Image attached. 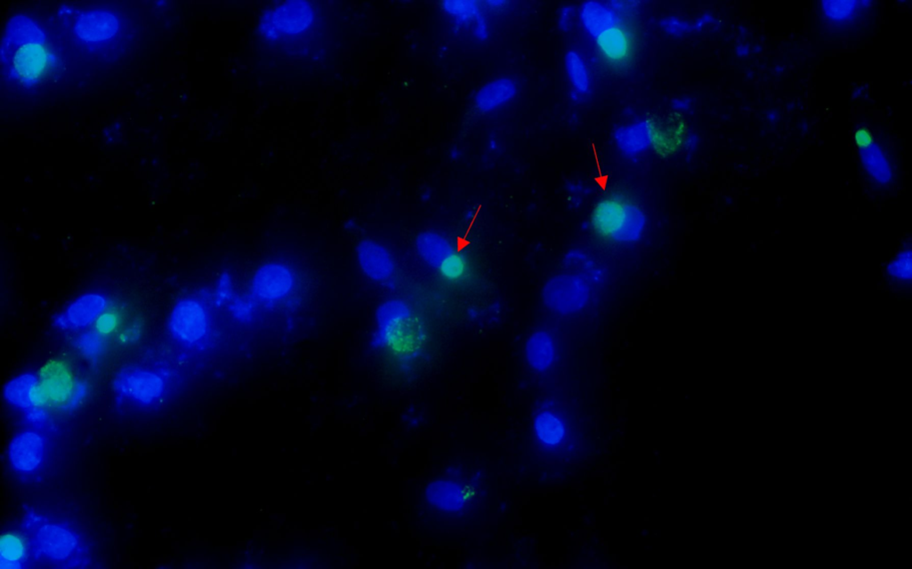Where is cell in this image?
<instances>
[{"instance_id": "6da1fadb", "label": "cell", "mask_w": 912, "mask_h": 569, "mask_svg": "<svg viewBox=\"0 0 912 569\" xmlns=\"http://www.w3.org/2000/svg\"><path fill=\"white\" fill-rule=\"evenodd\" d=\"M15 22L4 44L7 71L24 85L36 83L46 70L48 52L44 36L31 21Z\"/></svg>"}, {"instance_id": "7a4b0ae2", "label": "cell", "mask_w": 912, "mask_h": 569, "mask_svg": "<svg viewBox=\"0 0 912 569\" xmlns=\"http://www.w3.org/2000/svg\"><path fill=\"white\" fill-rule=\"evenodd\" d=\"M591 222L600 236L620 243L639 240L646 228L643 212L630 201L616 196L597 204Z\"/></svg>"}, {"instance_id": "3957f363", "label": "cell", "mask_w": 912, "mask_h": 569, "mask_svg": "<svg viewBox=\"0 0 912 569\" xmlns=\"http://www.w3.org/2000/svg\"><path fill=\"white\" fill-rule=\"evenodd\" d=\"M79 388L68 365L52 363L43 370L41 379H36L31 389V405L36 407L72 406L79 399Z\"/></svg>"}, {"instance_id": "277c9868", "label": "cell", "mask_w": 912, "mask_h": 569, "mask_svg": "<svg viewBox=\"0 0 912 569\" xmlns=\"http://www.w3.org/2000/svg\"><path fill=\"white\" fill-rule=\"evenodd\" d=\"M207 329V315L199 302L186 300L174 309L170 319V330L178 341L193 344L206 335Z\"/></svg>"}, {"instance_id": "5b68a950", "label": "cell", "mask_w": 912, "mask_h": 569, "mask_svg": "<svg viewBox=\"0 0 912 569\" xmlns=\"http://www.w3.org/2000/svg\"><path fill=\"white\" fill-rule=\"evenodd\" d=\"M587 298L583 283L576 277L561 276L553 280L547 286V302L553 309L569 312L582 308Z\"/></svg>"}, {"instance_id": "8992f818", "label": "cell", "mask_w": 912, "mask_h": 569, "mask_svg": "<svg viewBox=\"0 0 912 569\" xmlns=\"http://www.w3.org/2000/svg\"><path fill=\"white\" fill-rule=\"evenodd\" d=\"M117 386L124 395L150 403L163 392V381L155 373L142 370H128L117 378Z\"/></svg>"}, {"instance_id": "52a82bcc", "label": "cell", "mask_w": 912, "mask_h": 569, "mask_svg": "<svg viewBox=\"0 0 912 569\" xmlns=\"http://www.w3.org/2000/svg\"><path fill=\"white\" fill-rule=\"evenodd\" d=\"M599 51L610 65H625L634 51L633 37L629 30L621 26L605 29L597 38Z\"/></svg>"}, {"instance_id": "ba28073f", "label": "cell", "mask_w": 912, "mask_h": 569, "mask_svg": "<svg viewBox=\"0 0 912 569\" xmlns=\"http://www.w3.org/2000/svg\"><path fill=\"white\" fill-rule=\"evenodd\" d=\"M292 284L293 277L287 268L281 265L270 264L257 272L254 290L262 299L275 300L285 296Z\"/></svg>"}, {"instance_id": "9c48e42d", "label": "cell", "mask_w": 912, "mask_h": 569, "mask_svg": "<svg viewBox=\"0 0 912 569\" xmlns=\"http://www.w3.org/2000/svg\"><path fill=\"white\" fill-rule=\"evenodd\" d=\"M44 455V442L34 432H24L18 436L10 447L12 464L21 471L36 469Z\"/></svg>"}, {"instance_id": "30bf717a", "label": "cell", "mask_w": 912, "mask_h": 569, "mask_svg": "<svg viewBox=\"0 0 912 569\" xmlns=\"http://www.w3.org/2000/svg\"><path fill=\"white\" fill-rule=\"evenodd\" d=\"M107 301L99 294H89L76 301L56 322L62 328H80L94 322L105 310Z\"/></svg>"}, {"instance_id": "8fae6325", "label": "cell", "mask_w": 912, "mask_h": 569, "mask_svg": "<svg viewBox=\"0 0 912 569\" xmlns=\"http://www.w3.org/2000/svg\"><path fill=\"white\" fill-rule=\"evenodd\" d=\"M117 29V22L114 16L98 12L84 15L76 30L82 39L97 43L111 38Z\"/></svg>"}, {"instance_id": "7c38bea8", "label": "cell", "mask_w": 912, "mask_h": 569, "mask_svg": "<svg viewBox=\"0 0 912 569\" xmlns=\"http://www.w3.org/2000/svg\"><path fill=\"white\" fill-rule=\"evenodd\" d=\"M359 256L363 269L371 277L383 279L391 274V260L385 251L375 244L364 242L359 248Z\"/></svg>"}, {"instance_id": "4fadbf2b", "label": "cell", "mask_w": 912, "mask_h": 569, "mask_svg": "<svg viewBox=\"0 0 912 569\" xmlns=\"http://www.w3.org/2000/svg\"><path fill=\"white\" fill-rule=\"evenodd\" d=\"M526 353L528 360L533 368L538 371H545L553 364L554 345L552 339L546 333H536L528 341Z\"/></svg>"}, {"instance_id": "5bb4252c", "label": "cell", "mask_w": 912, "mask_h": 569, "mask_svg": "<svg viewBox=\"0 0 912 569\" xmlns=\"http://www.w3.org/2000/svg\"><path fill=\"white\" fill-rule=\"evenodd\" d=\"M535 428L540 441L552 447L560 445L566 435L563 421L551 412L540 413L536 419Z\"/></svg>"}, {"instance_id": "9a60e30c", "label": "cell", "mask_w": 912, "mask_h": 569, "mask_svg": "<svg viewBox=\"0 0 912 569\" xmlns=\"http://www.w3.org/2000/svg\"><path fill=\"white\" fill-rule=\"evenodd\" d=\"M36 381L33 375H25L11 382L6 395L11 401L23 407L31 406L30 393Z\"/></svg>"}, {"instance_id": "2e32d148", "label": "cell", "mask_w": 912, "mask_h": 569, "mask_svg": "<svg viewBox=\"0 0 912 569\" xmlns=\"http://www.w3.org/2000/svg\"><path fill=\"white\" fill-rule=\"evenodd\" d=\"M467 264L464 257L452 252L440 264V273L448 280H458L466 272Z\"/></svg>"}, {"instance_id": "e0dca14e", "label": "cell", "mask_w": 912, "mask_h": 569, "mask_svg": "<svg viewBox=\"0 0 912 569\" xmlns=\"http://www.w3.org/2000/svg\"><path fill=\"white\" fill-rule=\"evenodd\" d=\"M25 552L26 547L21 538L14 534L4 535L2 540V553L4 559L14 563L15 561L22 558Z\"/></svg>"}, {"instance_id": "ac0fdd59", "label": "cell", "mask_w": 912, "mask_h": 569, "mask_svg": "<svg viewBox=\"0 0 912 569\" xmlns=\"http://www.w3.org/2000/svg\"><path fill=\"white\" fill-rule=\"evenodd\" d=\"M568 57L569 74L575 86L581 92L585 91L587 86L586 71L575 54Z\"/></svg>"}, {"instance_id": "d6986e66", "label": "cell", "mask_w": 912, "mask_h": 569, "mask_svg": "<svg viewBox=\"0 0 912 569\" xmlns=\"http://www.w3.org/2000/svg\"><path fill=\"white\" fill-rule=\"evenodd\" d=\"M911 263L910 254L905 253L900 255L894 260L888 268V273L894 278L899 280H904L910 278Z\"/></svg>"}, {"instance_id": "ffe728a7", "label": "cell", "mask_w": 912, "mask_h": 569, "mask_svg": "<svg viewBox=\"0 0 912 569\" xmlns=\"http://www.w3.org/2000/svg\"><path fill=\"white\" fill-rule=\"evenodd\" d=\"M103 313V312H102ZM99 317L97 322L98 329L102 333H109L113 331L118 324L117 316L114 313H105Z\"/></svg>"}, {"instance_id": "44dd1931", "label": "cell", "mask_w": 912, "mask_h": 569, "mask_svg": "<svg viewBox=\"0 0 912 569\" xmlns=\"http://www.w3.org/2000/svg\"><path fill=\"white\" fill-rule=\"evenodd\" d=\"M855 141L860 148H865L872 144L873 138L869 131L865 128H861L855 133Z\"/></svg>"}]
</instances>
